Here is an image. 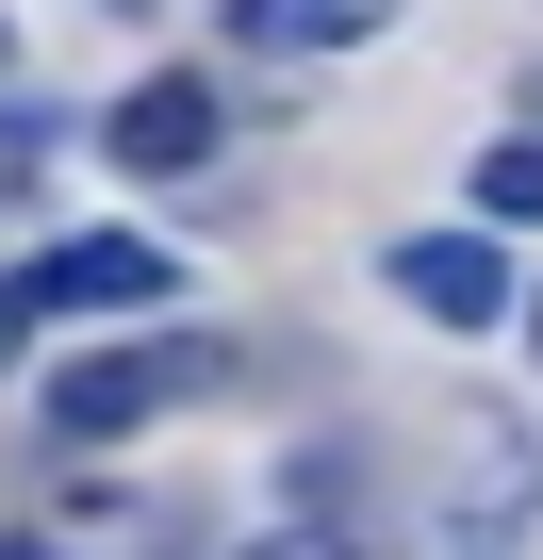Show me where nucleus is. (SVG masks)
Returning <instances> with one entry per match:
<instances>
[{
	"instance_id": "nucleus-1",
	"label": "nucleus",
	"mask_w": 543,
	"mask_h": 560,
	"mask_svg": "<svg viewBox=\"0 0 543 560\" xmlns=\"http://www.w3.org/2000/svg\"><path fill=\"white\" fill-rule=\"evenodd\" d=\"M231 380V347L214 330H149V347H83L67 380H50V445H132V429H165L181 396H214Z\"/></svg>"
},
{
	"instance_id": "nucleus-2",
	"label": "nucleus",
	"mask_w": 543,
	"mask_h": 560,
	"mask_svg": "<svg viewBox=\"0 0 543 560\" xmlns=\"http://www.w3.org/2000/svg\"><path fill=\"white\" fill-rule=\"evenodd\" d=\"M181 298V264L149 231H67L34 280H0V330H149Z\"/></svg>"
},
{
	"instance_id": "nucleus-3",
	"label": "nucleus",
	"mask_w": 543,
	"mask_h": 560,
	"mask_svg": "<svg viewBox=\"0 0 543 560\" xmlns=\"http://www.w3.org/2000/svg\"><path fill=\"white\" fill-rule=\"evenodd\" d=\"M99 149H116L132 182H198V165L231 149V100H214L198 67H149V83H132V100L99 116Z\"/></svg>"
},
{
	"instance_id": "nucleus-4",
	"label": "nucleus",
	"mask_w": 543,
	"mask_h": 560,
	"mask_svg": "<svg viewBox=\"0 0 543 560\" xmlns=\"http://www.w3.org/2000/svg\"><path fill=\"white\" fill-rule=\"evenodd\" d=\"M379 280H396L428 330H510V231H412Z\"/></svg>"
},
{
	"instance_id": "nucleus-5",
	"label": "nucleus",
	"mask_w": 543,
	"mask_h": 560,
	"mask_svg": "<svg viewBox=\"0 0 543 560\" xmlns=\"http://www.w3.org/2000/svg\"><path fill=\"white\" fill-rule=\"evenodd\" d=\"M527 511H543L527 445H477V462L445 478V511H428V544H412V560H510V544H527Z\"/></svg>"
},
{
	"instance_id": "nucleus-6",
	"label": "nucleus",
	"mask_w": 543,
	"mask_h": 560,
	"mask_svg": "<svg viewBox=\"0 0 543 560\" xmlns=\"http://www.w3.org/2000/svg\"><path fill=\"white\" fill-rule=\"evenodd\" d=\"M412 18V0H231V50H281V67H314V50H379Z\"/></svg>"
},
{
	"instance_id": "nucleus-7",
	"label": "nucleus",
	"mask_w": 543,
	"mask_h": 560,
	"mask_svg": "<svg viewBox=\"0 0 543 560\" xmlns=\"http://www.w3.org/2000/svg\"><path fill=\"white\" fill-rule=\"evenodd\" d=\"M477 231H543V132H494L477 149Z\"/></svg>"
},
{
	"instance_id": "nucleus-8",
	"label": "nucleus",
	"mask_w": 543,
	"mask_h": 560,
	"mask_svg": "<svg viewBox=\"0 0 543 560\" xmlns=\"http://www.w3.org/2000/svg\"><path fill=\"white\" fill-rule=\"evenodd\" d=\"M247 560H363V544H346V527H314V511H297V527H263V544H247Z\"/></svg>"
},
{
	"instance_id": "nucleus-9",
	"label": "nucleus",
	"mask_w": 543,
	"mask_h": 560,
	"mask_svg": "<svg viewBox=\"0 0 543 560\" xmlns=\"http://www.w3.org/2000/svg\"><path fill=\"white\" fill-rule=\"evenodd\" d=\"M17 165H50V116H0V182H17Z\"/></svg>"
}]
</instances>
